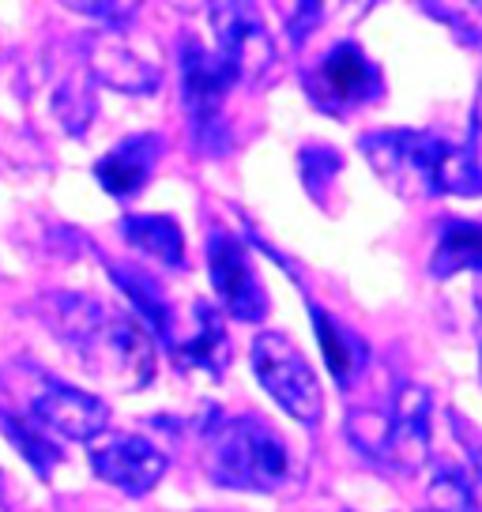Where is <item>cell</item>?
Here are the masks:
<instances>
[{
  "label": "cell",
  "instance_id": "12",
  "mask_svg": "<svg viewBox=\"0 0 482 512\" xmlns=\"http://www.w3.org/2000/svg\"><path fill=\"white\" fill-rule=\"evenodd\" d=\"M83 68H87V76H95L98 83L125 91V95H151L162 80L159 61L147 57L132 38H125V31L95 34L83 46Z\"/></svg>",
  "mask_w": 482,
  "mask_h": 512
},
{
  "label": "cell",
  "instance_id": "17",
  "mask_svg": "<svg viewBox=\"0 0 482 512\" xmlns=\"http://www.w3.org/2000/svg\"><path fill=\"white\" fill-rule=\"evenodd\" d=\"M121 230H125V241L132 249L155 256L166 268L185 264V234L170 215H129Z\"/></svg>",
  "mask_w": 482,
  "mask_h": 512
},
{
  "label": "cell",
  "instance_id": "3",
  "mask_svg": "<svg viewBox=\"0 0 482 512\" xmlns=\"http://www.w3.org/2000/svg\"><path fill=\"white\" fill-rule=\"evenodd\" d=\"M204 467L219 486L272 494L290 479V452L283 437L257 415L219 418L208 430Z\"/></svg>",
  "mask_w": 482,
  "mask_h": 512
},
{
  "label": "cell",
  "instance_id": "9",
  "mask_svg": "<svg viewBox=\"0 0 482 512\" xmlns=\"http://www.w3.org/2000/svg\"><path fill=\"white\" fill-rule=\"evenodd\" d=\"M208 272L215 298L234 320L257 324L268 317V290L260 283L257 268L249 260L245 241L234 238L230 230H211L208 234Z\"/></svg>",
  "mask_w": 482,
  "mask_h": 512
},
{
  "label": "cell",
  "instance_id": "1",
  "mask_svg": "<svg viewBox=\"0 0 482 512\" xmlns=\"http://www.w3.org/2000/svg\"><path fill=\"white\" fill-rule=\"evenodd\" d=\"M42 317L72 347L83 369L113 392H136L155 377L151 336L125 313H110L83 294H49Z\"/></svg>",
  "mask_w": 482,
  "mask_h": 512
},
{
  "label": "cell",
  "instance_id": "22",
  "mask_svg": "<svg viewBox=\"0 0 482 512\" xmlns=\"http://www.w3.org/2000/svg\"><path fill=\"white\" fill-rule=\"evenodd\" d=\"M83 16L106 23V31H125L132 19H136V4H68Z\"/></svg>",
  "mask_w": 482,
  "mask_h": 512
},
{
  "label": "cell",
  "instance_id": "13",
  "mask_svg": "<svg viewBox=\"0 0 482 512\" xmlns=\"http://www.w3.org/2000/svg\"><path fill=\"white\" fill-rule=\"evenodd\" d=\"M162 155V136L155 132H140V136H129L113 147L110 155H102L95 162V177L98 185L117 196V200H129L147 185V177L155 170V162Z\"/></svg>",
  "mask_w": 482,
  "mask_h": 512
},
{
  "label": "cell",
  "instance_id": "23",
  "mask_svg": "<svg viewBox=\"0 0 482 512\" xmlns=\"http://www.w3.org/2000/svg\"><path fill=\"white\" fill-rule=\"evenodd\" d=\"M294 8H298V12H294V16L287 19V27H290V38H294V42L302 46V42H306V34L313 31L317 23H321L324 4H294Z\"/></svg>",
  "mask_w": 482,
  "mask_h": 512
},
{
  "label": "cell",
  "instance_id": "7",
  "mask_svg": "<svg viewBox=\"0 0 482 512\" xmlns=\"http://www.w3.org/2000/svg\"><path fill=\"white\" fill-rule=\"evenodd\" d=\"M177 57H181V98H185L196 140L208 151H219L215 136L223 132V102L230 87H238V83L230 76V68L196 38H185Z\"/></svg>",
  "mask_w": 482,
  "mask_h": 512
},
{
  "label": "cell",
  "instance_id": "2",
  "mask_svg": "<svg viewBox=\"0 0 482 512\" xmlns=\"http://www.w3.org/2000/svg\"><path fill=\"white\" fill-rule=\"evenodd\" d=\"M373 174L396 196H482V162L475 144H452L437 132L388 128L358 136Z\"/></svg>",
  "mask_w": 482,
  "mask_h": 512
},
{
  "label": "cell",
  "instance_id": "24",
  "mask_svg": "<svg viewBox=\"0 0 482 512\" xmlns=\"http://www.w3.org/2000/svg\"><path fill=\"white\" fill-rule=\"evenodd\" d=\"M479 377H482V354H479Z\"/></svg>",
  "mask_w": 482,
  "mask_h": 512
},
{
  "label": "cell",
  "instance_id": "16",
  "mask_svg": "<svg viewBox=\"0 0 482 512\" xmlns=\"http://www.w3.org/2000/svg\"><path fill=\"white\" fill-rule=\"evenodd\" d=\"M313 328H317L324 362L332 369V377H336L339 388H347L362 373V366H366V343L354 336L343 320L328 317L321 305H313Z\"/></svg>",
  "mask_w": 482,
  "mask_h": 512
},
{
  "label": "cell",
  "instance_id": "8",
  "mask_svg": "<svg viewBox=\"0 0 482 512\" xmlns=\"http://www.w3.org/2000/svg\"><path fill=\"white\" fill-rule=\"evenodd\" d=\"M215 57L230 68L234 83H260L275 64L272 34L253 4H211Z\"/></svg>",
  "mask_w": 482,
  "mask_h": 512
},
{
  "label": "cell",
  "instance_id": "10",
  "mask_svg": "<svg viewBox=\"0 0 482 512\" xmlns=\"http://www.w3.org/2000/svg\"><path fill=\"white\" fill-rule=\"evenodd\" d=\"M31 415L49 437L87 441V445L98 433H106V422H110L106 403L65 381H53V377H38L31 392Z\"/></svg>",
  "mask_w": 482,
  "mask_h": 512
},
{
  "label": "cell",
  "instance_id": "4",
  "mask_svg": "<svg viewBox=\"0 0 482 512\" xmlns=\"http://www.w3.org/2000/svg\"><path fill=\"white\" fill-rule=\"evenodd\" d=\"M347 437L373 464L411 471L430 456V392L422 384H400L388 407H354Z\"/></svg>",
  "mask_w": 482,
  "mask_h": 512
},
{
  "label": "cell",
  "instance_id": "20",
  "mask_svg": "<svg viewBox=\"0 0 482 512\" xmlns=\"http://www.w3.org/2000/svg\"><path fill=\"white\" fill-rule=\"evenodd\" d=\"M339 170H343V155L336 147L309 144L298 151V174H302V185L317 204H324V189H332Z\"/></svg>",
  "mask_w": 482,
  "mask_h": 512
},
{
  "label": "cell",
  "instance_id": "6",
  "mask_svg": "<svg viewBox=\"0 0 482 512\" xmlns=\"http://www.w3.org/2000/svg\"><path fill=\"white\" fill-rule=\"evenodd\" d=\"M302 83H306L313 106L332 113V117H347L351 110H362V106L377 102L385 91L381 68L354 42H339L328 49L317 61V68H309L302 76Z\"/></svg>",
  "mask_w": 482,
  "mask_h": 512
},
{
  "label": "cell",
  "instance_id": "19",
  "mask_svg": "<svg viewBox=\"0 0 482 512\" xmlns=\"http://www.w3.org/2000/svg\"><path fill=\"white\" fill-rule=\"evenodd\" d=\"M426 509L430 512H479V490L467 479L464 471H437L426 494Z\"/></svg>",
  "mask_w": 482,
  "mask_h": 512
},
{
  "label": "cell",
  "instance_id": "21",
  "mask_svg": "<svg viewBox=\"0 0 482 512\" xmlns=\"http://www.w3.org/2000/svg\"><path fill=\"white\" fill-rule=\"evenodd\" d=\"M4 430H8V437L19 445V452L31 460L34 471H42V475H49L53 467L61 464V448L53 445V437H49L38 422H23V418H4Z\"/></svg>",
  "mask_w": 482,
  "mask_h": 512
},
{
  "label": "cell",
  "instance_id": "14",
  "mask_svg": "<svg viewBox=\"0 0 482 512\" xmlns=\"http://www.w3.org/2000/svg\"><path fill=\"white\" fill-rule=\"evenodd\" d=\"M166 343H170V351H174L177 366L200 369V373H208V377H215V381L223 377L226 362H230L226 324L208 302H196L193 305V328H189V332H174Z\"/></svg>",
  "mask_w": 482,
  "mask_h": 512
},
{
  "label": "cell",
  "instance_id": "15",
  "mask_svg": "<svg viewBox=\"0 0 482 512\" xmlns=\"http://www.w3.org/2000/svg\"><path fill=\"white\" fill-rule=\"evenodd\" d=\"M479 275V305H482V226L464 223V219H449L441 226V238H437L434 260H430V275L434 279H449L456 272Z\"/></svg>",
  "mask_w": 482,
  "mask_h": 512
},
{
  "label": "cell",
  "instance_id": "11",
  "mask_svg": "<svg viewBox=\"0 0 482 512\" xmlns=\"http://www.w3.org/2000/svg\"><path fill=\"white\" fill-rule=\"evenodd\" d=\"M91 467L98 479L140 497L166 475V456L140 433H98L91 441Z\"/></svg>",
  "mask_w": 482,
  "mask_h": 512
},
{
  "label": "cell",
  "instance_id": "5",
  "mask_svg": "<svg viewBox=\"0 0 482 512\" xmlns=\"http://www.w3.org/2000/svg\"><path fill=\"white\" fill-rule=\"evenodd\" d=\"M253 373L260 388L272 396L294 422L317 426L324 415V392L317 373L309 369L306 354L283 332H260L253 339Z\"/></svg>",
  "mask_w": 482,
  "mask_h": 512
},
{
  "label": "cell",
  "instance_id": "18",
  "mask_svg": "<svg viewBox=\"0 0 482 512\" xmlns=\"http://www.w3.org/2000/svg\"><path fill=\"white\" fill-rule=\"evenodd\" d=\"M113 279H117V287L129 294V302L136 305V313L144 317L147 328L159 339H166L170 324H174V309L166 302V294L144 272H132V268H113Z\"/></svg>",
  "mask_w": 482,
  "mask_h": 512
}]
</instances>
